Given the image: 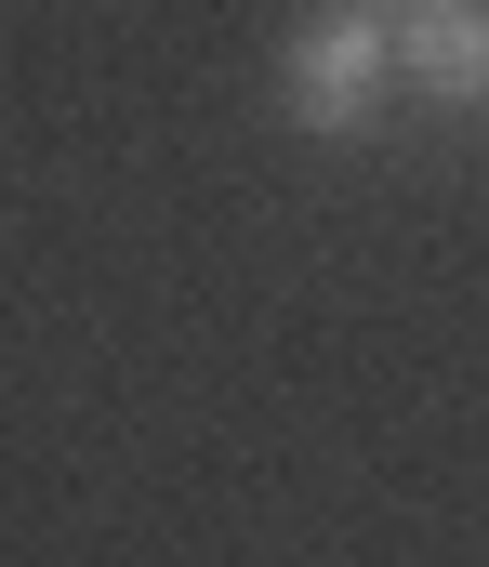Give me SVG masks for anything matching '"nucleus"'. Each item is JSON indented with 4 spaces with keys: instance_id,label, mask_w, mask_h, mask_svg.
I'll list each match as a JSON object with an SVG mask.
<instances>
[{
    "instance_id": "7ed1b4c3",
    "label": "nucleus",
    "mask_w": 489,
    "mask_h": 567,
    "mask_svg": "<svg viewBox=\"0 0 489 567\" xmlns=\"http://www.w3.org/2000/svg\"><path fill=\"white\" fill-rule=\"evenodd\" d=\"M344 13H424V0H344Z\"/></svg>"
},
{
    "instance_id": "f03ea898",
    "label": "nucleus",
    "mask_w": 489,
    "mask_h": 567,
    "mask_svg": "<svg viewBox=\"0 0 489 567\" xmlns=\"http://www.w3.org/2000/svg\"><path fill=\"white\" fill-rule=\"evenodd\" d=\"M397 80L437 93V106H463V120H489V0H424V13H397Z\"/></svg>"
},
{
    "instance_id": "f257e3e1",
    "label": "nucleus",
    "mask_w": 489,
    "mask_h": 567,
    "mask_svg": "<svg viewBox=\"0 0 489 567\" xmlns=\"http://www.w3.org/2000/svg\"><path fill=\"white\" fill-rule=\"evenodd\" d=\"M384 80H397V27H384V13H318V27L278 53V106H292V133H370Z\"/></svg>"
}]
</instances>
